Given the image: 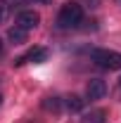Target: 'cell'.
Masks as SVG:
<instances>
[{
    "instance_id": "3",
    "label": "cell",
    "mask_w": 121,
    "mask_h": 123,
    "mask_svg": "<svg viewBox=\"0 0 121 123\" xmlns=\"http://www.w3.org/2000/svg\"><path fill=\"white\" fill-rule=\"evenodd\" d=\"M40 24V14L38 12H33V10H24V12H19V17H17V26H21V29H36Z\"/></svg>"
},
{
    "instance_id": "9",
    "label": "cell",
    "mask_w": 121,
    "mask_h": 123,
    "mask_svg": "<svg viewBox=\"0 0 121 123\" xmlns=\"http://www.w3.org/2000/svg\"><path fill=\"white\" fill-rule=\"evenodd\" d=\"M43 107H45L47 111H60V99H57V97H45Z\"/></svg>"
},
{
    "instance_id": "13",
    "label": "cell",
    "mask_w": 121,
    "mask_h": 123,
    "mask_svg": "<svg viewBox=\"0 0 121 123\" xmlns=\"http://www.w3.org/2000/svg\"><path fill=\"white\" fill-rule=\"evenodd\" d=\"M0 52H2V40H0Z\"/></svg>"
},
{
    "instance_id": "7",
    "label": "cell",
    "mask_w": 121,
    "mask_h": 123,
    "mask_svg": "<svg viewBox=\"0 0 121 123\" xmlns=\"http://www.w3.org/2000/svg\"><path fill=\"white\" fill-rule=\"evenodd\" d=\"M67 109H69V111H81V109H83V99H81V97H78V95H69V97H67Z\"/></svg>"
},
{
    "instance_id": "8",
    "label": "cell",
    "mask_w": 121,
    "mask_h": 123,
    "mask_svg": "<svg viewBox=\"0 0 121 123\" xmlns=\"http://www.w3.org/2000/svg\"><path fill=\"white\" fill-rule=\"evenodd\" d=\"M83 123H105V111H102V109H100V111H93L90 116H86Z\"/></svg>"
},
{
    "instance_id": "6",
    "label": "cell",
    "mask_w": 121,
    "mask_h": 123,
    "mask_svg": "<svg viewBox=\"0 0 121 123\" xmlns=\"http://www.w3.org/2000/svg\"><path fill=\"white\" fill-rule=\"evenodd\" d=\"M7 38L14 43V45H21V43H26V38H29V31L26 29H21V26H12V29L7 31Z\"/></svg>"
},
{
    "instance_id": "14",
    "label": "cell",
    "mask_w": 121,
    "mask_h": 123,
    "mask_svg": "<svg viewBox=\"0 0 121 123\" xmlns=\"http://www.w3.org/2000/svg\"><path fill=\"white\" fill-rule=\"evenodd\" d=\"M0 102H2V95H0Z\"/></svg>"
},
{
    "instance_id": "2",
    "label": "cell",
    "mask_w": 121,
    "mask_h": 123,
    "mask_svg": "<svg viewBox=\"0 0 121 123\" xmlns=\"http://www.w3.org/2000/svg\"><path fill=\"white\" fill-rule=\"evenodd\" d=\"M93 62H97L100 66H105L109 71L121 69V52L114 50H93Z\"/></svg>"
},
{
    "instance_id": "1",
    "label": "cell",
    "mask_w": 121,
    "mask_h": 123,
    "mask_svg": "<svg viewBox=\"0 0 121 123\" xmlns=\"http://www.w3.org/2000/svg\"><path fill=\"white\" fill-rule=\"evenodd\" d=\"M81 17H83V10H81L78 2H64L62 10H60L57 21H60V26L69 29V26H76V24L81 21Z\"/></svg>"
},
{
    "instance_id": "11",
    "label": "cell",
    "mask_w": 121,
    "mask_h": 123,
    "mask_svg": "<svg viewBox=\"0 0 121 123\" xmlns=\"http://www.w3.org/2000/svg\"><path fill=\"white\" fill-rule=\"evenodd\" d=\"M83 2H86L88 7H93V10H95V7H100V0H83Z\"/></svg>"
},
{
    "instance_id": "12",
    "label": "cell",
    "mask_w": 121,
    "mask_h": 123,
    "mask_svg": "<svg viewBox=\"0 0 121 123\" xmlns=\"http://www.w3.org/2000/svg\"><path fill=\"white\" fill-rule=\"evenodd\" d=\"M36 2H43V5H47V2H52V0H36Z\"/></svg>"
},
{
    "instance_id": "4",
    "label": "cell",
    "mask_w": 121,
    "mask_h": 123,
    "mask_svg": "<svg viewBox=\"0 0 121 123\" xmlns=\"http://www.w3.org/2000/svg\"><path fill=\"white\" fill-rule=\"evenodd\" d=\"M105 92H107V85H105V80H100V78H93L90 83L86 85V97L88 99H102Z\"/></svg>"
},
{
    "instance_id": "5",
    "label": "cell",
    "mask_w": 121,
    "mask_h": 123,
    "mask_svg": "<svg viewBox=\"0 0 121 123\" xmlns=\"http://www.w3.org/2000/svg\"><path fill=\"white\" fill-rule=\"evenodd\" d=\"M45 59H47V50H45V47H33V50H29L24 57H19L17 64H26V62H45Z\"/></svg>"
},
{
    "instance_id": "10",
    "label": "cell",
    "mask_w": 121,
    "mask_h": 123,
    "mask_svg": "<svg viewBox=\"0 0 121 123\" xmlns=\"http://www.w3.org/2000/svg\"><path fill=\"white\" fill-rule=\"evenodd\" d=\"M5 14H7V2H5V0H0V24H2Z\"/></svg>"
},
{
    "instance_id": "15",
    "label": "cell",
    "mask_w": 121,
    "mask_h": 123,
    "mask_svg": "<svg viewBox=\"0 0 121 123\" xmlns=\"http://www.w3.org/2000/svg\"><path fill=\"white\" fill-rule=\"evenodd\" d=\"M119 85H121V78H119Z\"/></svg>"
}]
</instances>
